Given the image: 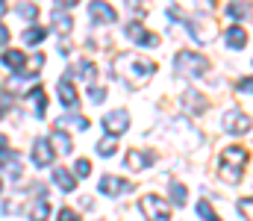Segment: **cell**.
<instances>
[{"label": "cell", "instance_id": "cell-7", "mask_svg": "<svg viewBox=\"0 0 253 221\" xmlns=\"http://www.w3.org/2000/svg\"><path fill=\"white\" fill-rule=\"evenodd\" d=\"M126 36L135 42V44H141V47H156L159 44V39L153 36V33H147L138 21H132V24H126Z\"/></svg>", "mask_w": 253, "mask_h": 221}, {"label": "cell", "instance_id": "cell-36", "mask_svg": "<svg viewBox=\"0 0 253 221\" xmlns=\"http://www.w3.org/2000/svg\"><path fill=\"white\" fill-rule=\"evenodd\" d=\"M6 42H9V30H6V27H3V24H0V47H3V44H6Z\"/></svg>", "mask_w": 253, "mask_h": 221}, {"label": "cell", "instance_id": "cell-35", "mask_svg": "<svg viewBox=\"0 0 253 221\" xmlns=\"http://www.w3.org/2000/svg\"><path fill=\"white\" fill-rule=\"evenodd\" d=\"M239 91H245V94H251V77H245V80L239 83Z\"/></svg>", "mask_w": 253, "mask_h": 221}, {"label": "cell", "instance_id": "cell-17", "mask_svg": "<svg viewBox=\"0 0 253 221\" xmlns=\"http://www.w3.org/2000/svg\"><path fill=\"white\" fill-rule=\"evenodd\" d=\"M224 36H227V44H230V47H245V44H248V33H245L242 27H230Z\"/></svg>", "mask_w": 253, "mask_h": 221}, {"label": "cell", "instance_id": "cell-38", "mask_svg": "<svg viewBox=\"0 0 253 221\" xmlns=\"http://www.w3.org/2000/svg\"><path fill=\"white\" fill-rule=\"evenodd\" d=\"M0 150H6V133H0Z\"/></svg>", "mask_w": 253, "mask_h": 221}, {"label": "cell", "instance_id": "cell-1", "mask_svg": "<svg viewBox=\"0 0 253 221\" xmlns=\"http://www.w3.org/2000/svg\"><path fill=\"white\" fill-rule=\"evenodd\" d=\"M115 74L124 77L132 88H138L141 83H147V80L156 74V62L147 59V56H138V53H124V56H118V62H115Z\"/></svg>", "mask_w": 253, "mask_h": 221}, {"label": "cell", "instance_id": "cell-2", "mask_svg": "<svg viewBox=\"0 0 253 221\" xmlns=\"http://www.w3.org/2000/svg\"><path fill=\"white\" fill-rule=\"evenodd\" d=\"M245 165H248V150H245V147H227V150H224V156H221L218 174H221L227 183H239V180H242Z\"/></svg>", "mask_w": 253, "mask_h": 221}, {"label": "cell", "instance_id": "cell-20", "mask_svg": "<svg viewBox=\"0 0 253 221\" xmlns=\"http://www.w3.org/2000/svg\"><path fill=\"white\" fill-rule=\"evenodd\" d=\"M183 103L189 106V112H191V106H197L194 112H203V109L209 106V100H206L203 94H197V91H186V94H183Z\"/></svg>", "mask_w": 253, "mask_h": 221}, {"label": "cell", "instance_id": "cell-27", "mask_svg": "<svg viewBox=\"0 0 253 221\" xmlns=\"http://www.w3.org/2000/svg\"><path fill=\"white\" fill-rule=\"evenodd\" d=\"M24 42H27V44H42V42H44V30H42V27H30V30L24 33Z\"/></svg>", "mask_w": 253, "mask_h": 221}, {"label": "cell", "instance_id": "cell-8", "mask_svg": "<svg viewBox=\"0 0 253 221\" xmlns=\"http://www.w3.org/2000/svg\"><path fill=\"white\" fill-rule=\"evenodd\" d=\"M97 189H100V195L115 198V195H121V192H129L132 186H129V183H124V180H118V177H112V174H106V177H100Z\"/></svg>", "mask_w": 253, "mask_h": 221}, {"label": "cell", "instance_id": "cell-11", "mask_svg": "<svg viewBox=\"0 0 253 221\" xmlns=\"http://www.w3.org/2000/svg\"><path fill=\"white\" fill-rule=\"evenodd\" d=\"M126 168L129 171H141V168H147V165H153V156L150 153H144V150H129L124 156Z\"/></svg>", "mask_w": 253, "mask_h": 221}, {"label": "cell", "instance_id": "cell-16", "mask_svg": "<svg viewBox=\"0 0 253 221\" xmlns=\"http://www.w3.org/2000/svg\"><path fill=\"white\" fill-rule=\"evenodd\" d=\"M53 183H56L62 192H74V189H77V180H74V174H71L68 168H53Z\"/></svg>", "mask_w": 253, "mask_h": 221}, {"label": "cell", "instance_id": "cell-30", "mask_svg": "<svg viewBox=\"0 0 253 221\" xmlns=\"http://www.w3.org/2000/svg\"><path fill=\"white\" fill-rule=\"evenodd\" d=\"M18 12H21V18H30V21L39 15V9H36V6H30V3H21V6H18Z\"/></svg>", "mask_w": 253, "mask_h": 221}, {"label": "cell", "instance_id": "cell-4", "mask_svg": "<svg viewBox=\"0 0 253 221\" xmlns=\"http://www.w3.org/2000/svg\"><path fill=\"white\" fill-rule=\"evenodd\" d=\"M221 124H224V133H230V136L251 133V115H248V112H242V109H227Z\"/></svg>", "mask_w": 253, "mask_h": 221}, {"label": "cell", "instance_id": "cell-14", "mask_svg": "<svg viewBox=\"0 0 253 221\" xmlns=\"http://www.w3.org/2000/svg\"><path fill=\"white\" fill-rule=\"evenodd\" d=\"M168 195H171L174 207H186V201H189V189L180 180H168Z\"/></svg>", "mask_w": 253, "mask_h": 221}, {"label": "cell", "instance_id": "cell-25", "mask_svg": "<svg viewBox=\"0 0 253 221\" xmlns=\"http://www.w3.org/2000/svg\"><path fill=\"white\" fill-rule=\"evenodd\" d=\"M47 142H53V145L59 147V153H71V139L65 136L62 130H53V136H50Z\"/></svg>", "mask_w": 253, "mask_h": 221}, {"label": "cell", "instance_id": "cell-21", "mask_svg": "<svg viewBox=\"0 0 253 221\" xmlns=\"http://www.w3.org/2000/svg\"><path fill=\"white\" fill-rule=\"evenodd\" d=\"M53 27H56L62 36H68V33L74 30V21H71V15H65V12H53Z\"/></svg>", "mask_w": 253, "mask_h": 221}, {"label": "cell", "instance_id": "cell-39", "mask_svg": "<svg viewBox=\"0 0 253 221\" xmlns=\"http://www.w3.org/2000/svg\"><path fill=\"white\" fill-rule=\"evenodd\" d=\"M3 12H6V0H0V15H3Z\"/></svg>", "mask_w": 253, "mask_h": 221}, {"label": "cell", "instance_id": "cell-24", "mask_svg": "<svg viewBox=\"0 0 253 221\" xmlns=\"http://www.w3.org/2000/svg\"><path fill=\"white\" fill-rule=\"evenodd\" d=\"M115 139H118V136H106V139H100V142H97V153H100V156H112V153L118 150V142H115Z\"/></svg>", "mask_w": 253, "mask_h": 221}, {"label": "cell", "instance_id": "cell-5", "mask_svg": "<svg viewBox=\"0 0 253 221\" xmlns=\"http://www.w3.org/2000/svg\"><path fill=\"white\" fill-rule=\"evenodd\" d=\"M141 210L150 221H171V204H165L159 195H144L141 198Z\"/></svg>", "mask_w": 253, "mask_h": 221}, {"label": "cell", "instance_id": "cell-32", "mask_svg": "<svg viewBox=\"0 0 253 221\" xmlns=\"http://www.w3.org/2000/svg\"><path fill=\"white\" fill-rule=\"evenodd\" d=\"M239 213H245V221H251V219H253V213H251V198L239 201Z\"/></svg>", "mask_w": 253, "mask_h": 221}, {"label": "cell", "instance_id": "cell-3", "mask_svg": "<svg viewBox=\"0 0 253 221\" xmlns=\"http://www.w3.org/2000/svg\"><path fill=\"white\" fill-rule=\"evenodd\" d=\"M174 68L183 74V77H203V74L209 71V59L206 56H200V53H194V50H180L177 53V62H174Z\"/></svg>", "mask_w": 253, "mask_h": 221}, {"label": "cell", "instance_id": "cell-22", "mask_svg": "<svg viewBox=\"0 0 253 221\" xmlns=\"http://www.w3.org/2000/svg\"><path fill=\"white\" fill-rule=\"evenodd\" d=\"M33 100H36V115L39 118H44V106H47V97H44V88L42 86H33Z\"/></svg>", "mask_w": 253, "mask_h": 221}, {"label": "cell", "instance_id": "cell-33", "mask_svg": "<svg viewBox=\"0 0 253 221\" xmlns=\"http://www.w3.org/2000/svg\"><path fill=\"white\" fill-rule=\"evenodd\" d=\"M56 221H80V216H77L74 210H68V207H65V210H59V219H56Z\"/></svg>", "mask_w": 253, "mask_h": 221}, {"label": "cell", "instance_id": "cell-23", "mask_svg": "<svg viewBox=\"0 0 253 221\" xmlns=\"http://www.w3.org/2000/svg\"><path fill=\"white\" fill-rule=\"evenodd\" d=\"M227 15L236 18V21H242V18L251 15V3H248V0H245V3H233V6H227Z\"/></svg>", "mask_w": 253, "mask_h": 221}, {"label": "cell", "instance_id": "cell-37", "mask_svg": "<svg viewBox=\"0 0 253 221\" xmlns=\"http://www.w3.org/2000/svg\"><path fill=\"white\" fill-rule=\"evenodd\" d=\"M80 0H56V6H77Z\"/></svg>", "mask_w": 253, "mask_h": 221}, {"label": "cell", "instance_id": "cell-19", "mask_svg": "<svg viewBox=\"0 0 253 221\" xmlns=\"http://www.w3.org/2000/svg\"><path fill=\"white\" fill-rule=\"evenodd\" d=\"M47 216H50V204L47 201L30 204V221H47Z\"/></svg>", "mask_w": 253, "mask_h": 221}, {"label": "cell", "instance_id": "cell-10", "mask_svg": "<svg viewBox=\"0 0 253 221\" xmlns=\"http://www.w3.org/2000/svg\"><path fill=\"white\" fill-rule=\"evenodd\" d=\"M53 156H56V153L50 150V142H47V139H36V145H33V162H36V165L44 168V165L53 162Z\"/></svg>", "mask_w": 253, "mask_h": 221}, {"label": "cell", "instance_id": "cell-29", "mask_svg": "<svg viewBox=\"0 0 253 221\" xmlns=\"http://www.w3.org/2000/svg\"><path fill=\"white\" fill-rule=\"evenodd\" d=\"M74 174H77V177H88V174H91V162H88V159H77Z\"/></svg>", "mask_w": 253, "mask_h": 221}, {"label": "cell", "instance_id": "cell-13", "mask_svg": "<svg viewBox=\"0 0 253 221\" xmlns=\"http://www.w3.org/2000/svg\"><path fill=\"white\" fill-rule=\"evenodd\" d=\"M0 168L9 171L12 180H18V177H21V156H18V153H6V150H0Z\"/></svg>", "mask_w": 253, "mask_h": 221}, {"label": "cell", "instance_id": "cell-6", "mask_svg": "<svg viewBox=\"0 0 253 221\" xmlns=\"http://www.w3.org/2000/svg\"><path fill=\"white\" fill-rule=\"evenodd\" d=\"M126 127H129V115L124 109H112L103 115V130L109 136H121V133H126Z\"/></svg>", "mask_w": 253, "mask_h": 221}, {"label": "cell", "instance_id": "cell-15", "mask_svg": "<svg viewBox=\"0 0 253 221\" xmlns=\"http://www.w3.org/2000/svg\"><path fill=\"white\" fill-rule=\"evenodd\" d=\"M0 62H3L9 71H24V68H27V56H24L21 50H6Z\"/></svg>", "mask_w": 253, "mask_h": 221}, {"label": "cell", "instance_id": "cell-28", "mask_svg": "<svg viewBox=\"0 0 253 221\" xmlns=\"http://www.w3.org/2000/svg\"><path fill=\"white\" fill-rule=\"evenodd\" d=\"M197 216H200L203 221H221V219H218V213L212 210V204H206V201H200V204H197Z\"/></svg>", "mask_w": 253, "mask_h": 221}, {"label": "cell", "instance_id": "cell-31", "mask_svg": "<svg viewBox=\"0 0 253 221\" xmlns=\"http://www.w3.org/2000/svg\"><path fill=\"white\" fill-rule=\"evenodd\" d=\"M9 106H12V97L6 94V88H0V115L9 112Z\"/></svg>", "mask_w": 253, "mask_h": 221}, {"label": "cell", "instance_id": "cell-26", "mask_svg": "<svg viewBox=\"0 0 253 221\" xmlns=\"http://www.w3.org/2000/svg\"><path fill=\"white\" fill-rule=\"evenodd\" d=\"M80 127V130H88V118H80V115H71V118H59L56 127Z\"/></svg>", "mask_w": 253, "mask_h": 221}, {"label": "cell", "instance_id": "cell-12", "mask_svg": "<svg viewBox=\"0 0 253 221\" xmlns=\"http://www.w3.org/2000/svg\"><path fill=\"white\" fill-rule=\"evenodd\" d=\"M59 100H62L65 109H74V106H80V97H77V88L71 86V80L62 77V83H59Z\"/></svg>", "mask_w": 253, "mask_h": 221}, {"label": "cell", "instance_id": "cell-18", "mask_svg": "<svg viewBox=\"0 0 253 221\" xmlns=\"http://www.w3.org/2000/svg\"><path fill=\"white\" fill-rule=\"evenodd\" d=\"M6 86H9L12 91H18V94H27V91L36 86V77H12Z\"/></svg>", "mask_w": 253, "mask_h": 221}, {"label": "cell", "instance_id": "cell-9", "mask_svg": "<svg viewBox=\"0 0 253 221\" xmlns=\"http://www.w3.org/2000/svg\"><path fill=\"white\" fill-rule=\"evenodd\" d=\"M88 15H91L94 21H103V24H115V21H118L115 9H112L109 3H103V0H91V6H88Z\"/></svg>", "mask_w": 253, "mask_h": 221}, {"label": "cell", "instance_id": "cell-34", "mask_svg": "<svg viewBox=\"0 0 253 221\" xmlns=\"http://www.w3.org/2000/svg\"><path fill=\"white\" fill-rule=\"evenodd\" d=\"M103 97H106V88H97V86H91V100H94V103H100Z\"/></svg>", "mask_w": 253, "mask_h": 221}]
</instances>
